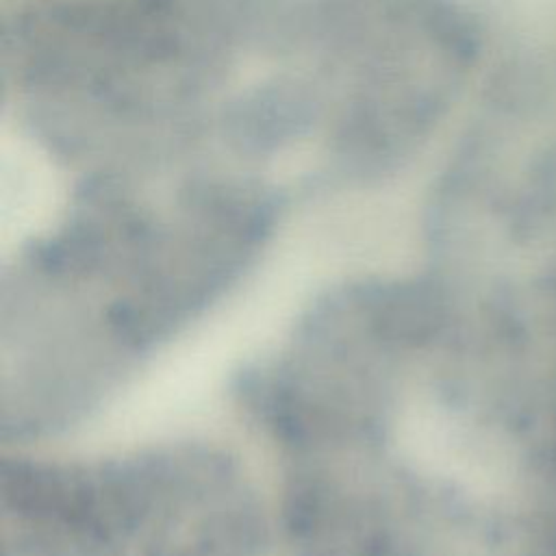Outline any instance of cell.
<instances>
[{
    "label": "cell",
    "instance_id": "6da1fadb",
    "mask_svg": "<svg viewBox=\"0 0 556 556\" xmlns=\"http://www.w3.org/2000/svg\"><path fill=\"white\" fill-rule=\"evenodd\" d=\"M271 189L204 161L102 167L2 280V424L65 426L204 311L258 250Z\"/></svg>",
    "mask_w": 556,
    "mask_h": 556
},
{
    "label": "cell",
    "instance_id": "7a4b0ae2",
    "mask_svg": "<svg viewBox=\"0 0 556 556\" xmlns=\"http://www.w3.org/2000/svg\"><path fill=\"white\" fill-rule=\"evenodd\" d=\"M2 556H258L241 469L202 445L2 469Z\"/></svg>",
    "mask_w": 556,
    "mask_h": 556
}]
</instances>
